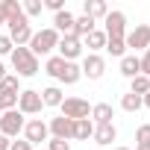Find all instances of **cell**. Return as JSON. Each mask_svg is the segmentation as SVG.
Instances as JSON below:
<instances>
[{"instance_id":"30","label":"cell","mask_w":150,"mask_h":150,"mask_svg":"<svg viewBox=\"0 0 150 150\" xmlns=\"http://www.w3.org/2000/svg\"><path fill=\"white\" fill-rule=\"evenodd\" d=\"M138 65H141V77L150 80V47L144 50V56H138Z\"/></svg>"},{"instance_id":"29","label":"cell","mask_w":150,"mask_h":150,"mask_svg":"<svg viewBox=\"0 0 150 150\" xmlns=\"http://www.w3.org/2000/svg\"><path fill=\"white\" fill-rule=\"evenodd\" d=\"M18 94H21V91H18ZM18 94H0V112L18 109Z\"/></svg>"},{"instance_id":"19","label":"cell","mask_w":150,"mask_h":150,"mask_svg":"<svg viewBox=\"0 0 150 150\" xmlns=\"http://www.w3.org/2000/svg\"><path fill=\"white\" fill-rule=\"evenodd\" d=\"M121 74H124L127 80H132V77L141 74V65H138V56H135V53H127V56L121 59Z\"/></svg>"},{"instance_id":"6","label":"cell","mask_w":150,"mask_h":150,"mask_svg":"<svg viewBox=\"0 0 150 150\" xmlns=\"http://www.w3.org/2000/svg\"><path fill=\"white\" fill-rule=\"evenodd\" d=\"M103 24H106V38H124L127 35V15L121 12V9H112L106 18H103Z\"/></svg>"},{"instance_id":"20","label":"cell","mask_w":150,"mask_h":150,"mask_svg":"<svg viewBox=\"0 0 150 150\" xmlns=\"http://www.w3.org/2000/svg\"><path fill=\"white\" fill-rule=\"evenodd\" d=\"M91 132H94V124H91V118L74 121V138H77V141H88V138H91Z\"/></svg>"},{"instance_id":"24","label":"cell","mask_w":150,"mask_h":150,"mask_svg":"<svg viewBox=\"0 0 150 150\" xmlns=\"http://www.w3.org/2000/svg\"><path fill=\"white\" fill-rule=\"evenodd\" d=\"M147 91H150V80H147V77H141V74H138V77H132V80H129V94L144 97Z\"/></svg>"},{"instance_id":"13","label":"cell","mask_w":150,"mask_h":150,"mask_svg":"<svg viewBox=\"0 0 150 150\" xmlns=\"http://www.w3.org/2000/svg\"><path fill=\"white\" fill-rule=\"evenodd\" d=\"M74 21H77V15H74L71 9H62V12L53 15V30L59 35H71L74 33Z\"/></svg>"},{"instance_id":"11","label":"cell","mask_w":150,"mask_h":150,"mask_svg":"<svg viewBox=\"0 0 150 150\" xmlns=\"http://www.w3.org/2000/svg\"><path fill=\"white\" fill-rule=\"evenodd\" d=\"M47 129H50V135L53 138H62V141H71L74 138V121L71 118H50V124H47Z\"/></svg>"},{"instance_id":"31","label":"cell","mask_w":150,"mask_h":150,"mask_svg":"<svg viewBox=\"0 0 150 150\" xmlns=\"http://www.w3.org/2000/svg\"><path fill=\"white\" fill-rule=\"evenodd\" d=\"M15 50V44H12V38L9 35H0V56H9Z\"/></svg>"},{"instance_id":"21","label":"cell","mask_w":150,"mask_h":150,"mask_svg":"<svg viewBox=\"0 0 150 150\" xmlns=\"http://www.w3.org/2000/svg\"><path fill=\"white\" fill-rule=\"evenodd\" d=\"M83 80V71H80V65L77 62H68L65 65V71H62V77H59V83H65V86H74V83H80Z\"/></svg>"},{"instance_id":"17","label":"cell","mask_w":150,"mask_h":150,"mask_svg":"<svg viewBox=\"0 0 150 150\" xmlns=\"http://www.w3.org/2000/svg\"><path fill=\"white\" fill-rule=\"evenodd\" d=\"M91 30H97V21H91L88 15H80L77 21H74V33H71V35L83 41V38H86V35H88Z\"/></svg>"},{"instance_id":"1","label":"cell","mask_w":150,"mask_h":150,"mask_svg":"<svg viewBox=\"0 0 150 150\" xmlns=\"http://www.w3.org/2000/svg\"><path fill=\"white\" fill-rule=\"evenodd\" d=\"M59 33L53 30V27H44V30H38V33H33V38H30V53L38 59V56H50L53 50H56V44H59Z\"/></svg>"},{"instance_id":"23","label":"cell","mask_w":150,"mask_h":150,"mask_svg":"<svg viewBox=\"0 0 150 150\" xmlns=\"http://www.w3.org/2000/svg\"><path fill=\"white\" fill-rule=\"evenodd\" d=\"M109 56H118V59H124L127 56V41L124 38H106V47H103Z\"/></svg>"},{"instance_id":"14","label":"cell","mask_w":150,"mask_h":150,"mask_svg":"<svg viewBox=\"0 0 150 150\" xmlns=\"http://www.w3.org/2000/svg\"><path fill=\"white\" fill-rule=\"evenodd\" d=\"M112 118H115L112 103H94L91 106V124H112Z\"/></svg>"},{"instance_id":"16","label":"cell","mask_w":150,"mask_h":150,"mask_svg":"<svg viewBox=\"0 0 150 150\" xmlns=\"http://www.w3.org/2000/svg\"><path fill=\"white\" fill-rule=\"evenodd\" d=\"M83 15H88L91 21H97V18L109 15V6L103 3V0H86V3H83Z\"/></svg>"},{"instance_id":"10","label":"cell","mask_w":150,"mask_h":150,"mask_svg":"<svg viewBox=\"0 0 150 150\" xmlns=\"http://www.w3.org/2000/svg\"><path fill=\"white\" fill-rule=\"evenodd\" d=\"M80 71H83V77H88V80H100L103 74H106V59H103L100 53H88V56L83 59Z\"/></svg>"},{"instance_id":"27","label":"cell","mask_w":150,"mask_h":150,"mask_svg":"<svg viewBox=\"0 0 150 150\" xmlns=\"http://www.w3.org/2000/svg\"><path fill=\"white\" fill-rule=\"evenodd\" d=\"M121 109L124 112H138L141 109V97L138 94H124L121 97Z\"/></svg>"},{"instance_id":"37","label":"cell","mask_w":150,"mask_h":150,"mask_svg":"<svg viewBox=\"0 0 150 150\" xmlns=\"http://www.w3.org/2000/svg\"><path fill=\"white\" fill-rule=\"evenodd\" d=\"M3 77H6V65L0 62V83H3Z\"/></svg>"},{"instance_id":"7","label":"cell","mask_w":150,"mask_h":150,"mask_svg":"<svg viewBox=\"0 0 150 150\" xmlns=\"http://www.w3.org/2000/svg\"><path fill=\"white\" fill-rule=\"evenodd\" d=\"M56 56H62L65 62H77L80 56H83V41L80 38H74V35H62L59 38V44H56Z\"/></svg>"},{"instance_id":"25","label":"cell","mask_w":150,"mask_h":150,"mask_svg":"<svg viewBox=\"0 0 150 150\" xmlns=\"http://www.w3.org/2000/svg\"><path fill=\"white\" fill-rule=\"evenodd\" d=\"M21 6H24V15H27V21H30V18H38V15L44 12V0H24Z\"/></svg>"},{"instance_id":"33","label":"cell","mask_w":150,"mask_h":150,"mask_svg":"<svg viewBox=\"0 0 150 150\" xmlns=\"http://www.w3.org/2000/svg\"><path fill=\"white\" fill-rule=\"evenodd\" d=\"M44 9H50V12L56 15V12L65 9V0H44Z\"/></svg>"},{"instance_id":"3","label":"cell","mask_w":150,"mask_h":150,"mask_svg":"<svg viewBox=\"0 0 150 150\" xmlns=\"http://www.w3.org/2000/svg\"><path fill=\"white\" fill-rule=\"evenodd\" d=\"M62 118H71V121H83V118H91V103L86 97H65L62 106H59Z\"/></svg>"},{"instance_id":"39","label":"cell","mask_w":150,"mask_h":150,"mask_svg":"<svg viewBox=\"0 0 150 150\" xmlns=\"http://www.w3.org/2000/svg\"><path fill=\"white\" fill-rule=\"evenodd\" d=\"M115 150H132V147H115Z\"/></svg>"},{"instance_id":"28","label":"cell","mask_w":150,"mask_h":150,"mask_svg":"<svg viewBox=\"0 0 150 150\" xmlns=\"http://www.w3.org/2000/svg\"><path fill=\"white\" fill-rule=\"evenodd\" d=\"M135 147H150V124H141L135 129Z\"/></svg>"},{"instance_id":"5","label":"cell","mask_w":150,"mask_h":150,"mask_svg":"<svg viewBox=\"0 0 150 150\" xmlns=\"http://www.w3.org/2000/svg\"><path fill=\"white\" fill-rule=\"evenodd\" d=\"M41 109H44V103H41V91L27 88V91L18 94V112H21V115H41Z\"/></svg>"},{"instance_id":"18","label":"cell","mask_w":150,"mask_h":150,"mask_svg":"<svg viewBox=\"0 0 150 150\" xmlns=\"http://www.w3.org/2000/svg\"><path fill=\"white\" fill-rule=\"evenodd\" d=\"M83 47H88V53H97L106 47V33L103 30H91L86 38H83Z\"/></svg>"},{"instance_id":"36","label":"cell","mask_w":150,"mask_h":150,"mask_svg":"<svg viewBox=\"0 0 150 150\" xmlns=\"http://www.w3.org/2000/svg\"><path fill=\"white\" fill-rule=\"evenodd\" d=\"M141 106H147V109H150V91H147V94L141 97Z\"/></svg>"},{"instance_id":"9","label":"cell","mask_w":150,"mask_h":150,"mask_svg":"<svg viewBox=\"0 0 150 150\" xmlns=\"http://www.w3.org/2000/svg\"><path fill=\"white\" fill-rule=\"evenodd\" d=\"M124 41H127V47H132V53L135 50H147L150 47V27L147 24H135V30H129L124 35Z\"/></svg>"},{"instance_id":"4","label":"cell","mask_w":150,"mask_h":150,"mask_svg":"<svg viewBox=\"0 0 150 150\" xmlns=\"http://www.w3.org/2000/svg\"><path fill=\"white\" fill-rule=\"evenodd\" d=\"M24 124H27V118H24L18 109H12V112H0V135H6L9 141L18 138V135L24 132Z\"/></svg>"},{"instance_id":"15","label":"cell","mask_w":150,"mask_h":150,"mask_svg":"<svg viewBox=\"0 0 150 150\" xmlns=\"http://www.w3.org/2000/svg\"><path fill=\"white\" fill-rule=\"evenodd\" d=\"M62 100H65V94H62V88H59V86H47V88H41V103H44V106L59 109V106H62Z\"/></svg>"},{"instance_id":"22","label":"cell","mask_w":150,"mask_h":150,"mask_svg":"<svg viewBox=\"0 0 150 150\" xmlns=\"http://www.w3.org/2000/svg\"><path fill=\"white\" fill-rule=\"evenodd\" d=\"M65 65H68V62H65L62 56H47V65H44V71L50 74L53 80H59V77H62V71H65Z\"/></svg>"},{"instance_id":"2","label":"cell","mask_w":150,"mask_h":150,"mask_svg":"<svg viewBox=\"0 0 150 150\" xmlns=\"http://www.w3.org/2000/svg\"><path fill=\"white\" fill-rule=\"evenodd\" d=\"M9 59H12V68L18 71V80L21 77H35L38 74V59L30 53V47H15L12 53H9Z\"/></svg>"},{"instance_id":"12","label":"cell","mask_w":150,"mask_h":150,"mask_svg":"<svg viewBox=\"0 0 150 150\" xmlns=\"http://www.w3.org/2000/svg\"><path fill=\"white\" fill-rule=\"evenodd\" d=\"M91 138H94V144H100V147H109V144L118 138V127H115V124H94V132H91Z\"/></svg>"},{"instance_id":"32","label":"cell","mask_w":150,"mask_h":150,"mask_svg":"<svg viewBox=\"0 0 150 150\" xmlns=\"http://www.w3.org/2000/svg\"><path fill=\"white\" fill-rule=\"evenodd\" d=\"M47 150H71V141H62V138H50V141H47Z\"/></svg>"},{"instance_id":"41","label":"cell","mask_w":150,"mask_h":150,"mask_svg":"<svg viewBox=\"0 0 150 150\" xmlns=\"http://www.w3.org/2000/svg\"><path fill=\"white\" fill-rule=\"evenodd\" d=\"M41 150H47V147H41Z\"/></svg>"},{"instance_id":"35","label":"cell","mask_w":150,"mask_h":150,"mask_svg":"<svg viewBox=\"0 0 150 150\" xmlns=\"http://www.w3.org/2000/svg\"><path fill=\"white\" fill-rule=\"evenodd\" d=\"M9 144H12V141H9L6 135H0V150H9Z\"/></svg>"},{"instance_id":"40","label":"cell","mask_w":150,"mask_h":150,"mask_svg":"<svg viewBox=\"0 0 150 150\" xmlns=\"http://www.w3.org/2000/svg\"><path fill=\"white\" fill-rule=\"evenodd\" d=\"M135 150H150V147H135Z\"/></svg>"},{"instance_id":"26","label":"cell","mask_w":150,"mask_h":150,"mask_svg":"<svg viewBox=\"0 0 150 150\" xmlns=\"http://www.w3.org/2000/svg\"><path fill=\"white\" fill-rule=\"evenodd\" d=\"M18 86H21V80L15 74H6L3 83H0V94H18Z\"/></svg>"},{"instance_id":"8","label":"cell","mask_w":150,"mask_h":150,"mask_svg":"<svg viewBox=\"0 0 150 150\" xmlns=\"http://www.w3.org/2000/svg\"><path fill=\"white\" fill-rule=\"evenodd\" d=\"M24 138L30 144H41V141H50V129H47V124L41 118H33V121L24 124Z\"/></svg>"},{"instance_id":"34","label":"cell","mask_w":150,"mask_h":150,"mask_svg":"<svg viewBox=\"0 0 150 150\" xmlns=\"http://www.w3.org/2000/svg\"><path fill=\"white\" fill-rule=\"evenodd\" d=\"M9 150H33V144H30L27 138H15V141L9 144Z\"/></svg>"},{"instance_id":"38","label":"cell","mask_w":150,"mask_h":150,"mask_svg":"<svg viewBox=\"0 0 150 150\" xmlns=\"http://www.w3.org/2000/svg\"><path fill=\"white\" fill-rule=\"evenodd\" d=\"M6 24V18H3V9H0V27H3Z\"/></svg>"}]
</instances>
